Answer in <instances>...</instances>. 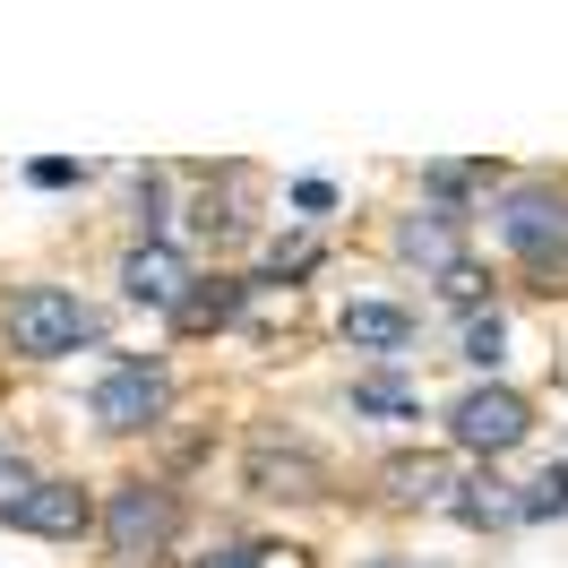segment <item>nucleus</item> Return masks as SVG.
I'll use <instances>...</instances> for the list:
<instances>
[{"label": "nucleus", "mask_w": 568, "mask_h": 568, "mask_svg": "<svg viewBox=\"0 0 568 568\" xmlns=\"http://www.w3.org/2000/svg\"><path fill=\"white\" fill-rule=\"evenodd\" d=\"M190 568H250V551H207V560H190Z\"/></svg>", "instance_id": "obj_20"}, {"label": "nucleus", "mask_w": 568, "mask_h": 568, "mask_svg": "<svg viewBox=\"0 0 568 568\" xmlns=\"http://www.w3.org/2000/svg\"><path fill=\"white\" fill-rule=\"evenodd\" d=\"M242 483L258 499H327V491H336L327 457H320V448H302V439H250Z\"/></svg>", "instance_id": "obj_6"}, {"label": "nucleus", "mask_w": 568, "mask_h": 568, "mask_svg": "<svg viewBox=\"0 0 568 568\" xmlns=\"http://www.w3.org/2000/svg\"><path fill=\"white\" fill-rule=\"evenodd\" d=\"M104 336V320L78 302L70 284H18L9 302H0V345L18 362H61L78 354V345H95Z\"/></svg>", "instance_id": "obj_1"}, {"label": "nucleus", "mask_w": 568, "mask_h": 568, "mask_svg": "<svg viewBox=\"0 0 568 568\" xmlns=\"http://www.w3.org/2000/svg\"><path fill=\"white\" fill-rule=\"evenodd\" d=\"M354 405L362 414H414V388H405V379H362Z\"/></svg>", "instance_id": "obj_17"}, {"label": "nucleus", "mask_w": 568, "mask_h": 568, "mask_svg": "<svg viewBox=\"0 0 568 568\" xmlns=\"http://www.w3.org/2000/svg\"><path fill=\"white\" fill-rule=\"evenodd\" d=\"M499 242L517 250V258H551V250H568V199L551 190V181L508 190V199H499Z\"/></svg>", "instance_id": "obj_7"}, {"label": "nucleus", "mask_w": 568, "mask_h": 568, "mask_svg": "<svg viewBox=\"0 0 568 568\" xmlns=\"http://www.w3.org/2000/svg\"><path fill=\"white\" fill-rule=\"evenodd\" d=\"M551 508H568V465H551L542 483H534L526 499H517V526H534V517H551Z\"/></svg>", "instance_id": "obj_15"}, {"label": "nucleus", "mask_w": 568, "mask_h": 568, "mask_svg": "<svg viewBox=\"0 0 568 568\" xmlns=\"http://www.w3.org/2000/svg\"><path fill=\"white\" fill-rule=\"evenodd\" d=\"M499 164H430L423 190H430V207H448V199H474V190H491Z\"/></svg>", "instance_id": "obj_14"}, {"label": "nucleus", "mask_w": 568, "mask_h": 568, "mask_svg": "<svg viewBox=\"0 0 568 568\" xmlns=\"http://www.w3.org/2000/svg\"><path fill=\"white\" fill-rule=\"evenodd\" d=\"M499 345H508L499 311H491V320H474V327H465V362H483V371H491V362H499Z\"/></svg>", "instance_id": "obj_18"}, {"label": "nucleus", "mask_w": 568, "mask_h": 568, "mask_svg": "<svg viewBox=\"0 0 568 568\" xmlns=\"http://www.w3.org/2000/svg\"><path fill=\"white\" fill-rule=\"evenodd\" d=\"M388 568H396V560H388Z\"/></svg>", "instance_id": "obj_21"}, {"label": "nucleus", "mask_w": 568, "mask_h": 568, "mask_svg": "<svg viewBox=\"0 0 568 568\" xmlns=\"http://www.w3.org/2000/svg\"><path fill=\"white\" fill-rule=\"evenodd\" d=\"M87 414H95V430H112V439H139V430H155L173 414V371L155 354H121L104 379H95Z\"/></svg>", "instance_id": "obj_4"}, {"label": "nucleus", "mask_w": 568, "mask_h": 568, "mask_svg": "<svg viewBox=\"0 0 568 568\" xmlns=\"http://www.w3.org/2000/svg\"><path fill=\"white\" fill-rule=\"evenodd\" d=\"M173 542H181V499L164 491V483L130 474V483H112V491H104V551H112L121 568L164 560Z\"/></svg>", "instance_id": "obj_3"}, {"label": "nucleus", "mask_w": 568, "mask_h": 568, "mask_svg": "<svg viewBox=\"0 0 568 568\" xmlns=\"http://www.w3.org/2000/svg\"><path fill=\"white\" fill-rule=\"evenodd\" d=\"M448 439H457L465 457H517L534 439V405L517 388H465L448 405Z\"/></svg>", "instance_id": "obj_5"}, {"label": "nucleus", "mask_w": 568, "mask_h": 568, "mask_svg": "<svg viewBox=\"0 0 568 568\" xmlns=\"http://www.w3.org/2000/svg\"><path fill=\"white\" fill-rule=\"evenodd\" d=\"M396 250L414 258V267H430V276H448L465 258V215L457 207H414L405 224H396Z\"/></svg>", "instance_id": "obj_10"}, {"label": "nucleus", "mask_w": 568, "mask_h": 568, "mask_svg": "<svg viewBox=\"0 0 568 568\" xmlns=\"http://www.w3.org/2000/svg\"><path fill=\"white\" fill-rule=\"evenodd\" d=\"M0 526L78 542V534L95 526V499H87V483H70V474H36V465L0 439Z\"/></svg>", "instance_id": "obj_2"}, {"label": "nucleus", "mask_w": 568, "mask_h": 568, "mask_svg": "<svg viewBox=\"0 0 568 568\" xmlns=\"http://www.w3.org/2000/svg\"><path fill=\"white\" fill-rule=\"evenodd\" d=\"M250 568H311V551H250Z\"/></svg>", "instance_id": "obj_19"}, {"label": "nucleus", "mask_w": 568, "mask_h": 568, "mask_svg": "<svg viewBox=\"0 0 568 568\" xmlns=\"http://www.w3.org/2000/svg\"><path fill=\"white\" fill-rule=\"evenodd\" d=\"M345 345H354V354H405V345H414V311L354 302V311H345Z\"/></svg>", "instance_id": "obj_11"}, {"label": "nucleus", "mask_w": 568, "mask_h": 568, "mask_svg": "<svg viewBox=\"0 0 568 568\" xmlns=\"http://www.w3.org/2000/svg\"><path fill=\"white\" fill-rule=\"evenodd\" d=\"M190 284H199V267H190L173 242H139L130 258H121V293H130L139 311H181Z\"/></svg>", "instance_id": "obj_8"}, {"label": "nucleus", "mask_w": 568, "mask_h": 568, "mask_svg": "<svg viewBox=\"0 0 568 568\" xmlns=\"http://www.w3.org/2000/svg\"><path fill=\"white\" fill-rule=\"evenodd\" d=\"M439 293H448V302H457V311H483V293H491V276H483V267H474V258H457V267H448V276H439Z\"/></svg>", "instance_id": "obj_16"}, {"label": "nucleus", "mask_w": 568, "mask_h": 568, "mask_svg": "<svg viewBox=\"0 0 568 568\" xmlns=\"http://www.w3.org/2000/svg\"><path fill=\"white\" fill-rule=\"evenodd\" d=\"M242 302H250V284L242 276H199V293H181V327H224V320H242Z\"/></svg>", "instance_id": "obj_13"}, {"label": "nucleus", "mask_w": 568, "mask_h": 568, "mask_svg": "<svg viewBox=\"0 0 568 568\" xmlns=\"http://www.w3.org/2000/svg\"><path fill=\"white\" fill-rule=\"evenodd\" d=\"M448 508H457L474 534H508V526H517V491H508L499 474H474V483H457V491H448Z\"/></svg>", "instance_id": "obj_12"}, {"label": "nucleus", "mask_w": 568, "mask_h": 568, "mask_svg": "<svg viewBox=\"0 0 568 568\" xmlns=\"http://www.w3.org/2000/svg\"><path fill=\"white\" fill-rule=\"evenodd\" d=\"M457 483H465L457 457H430V448H405V457L379 465V499H396V508H448Z\"/></svg>", "instance_id": "obj_9"}]
</instances>
